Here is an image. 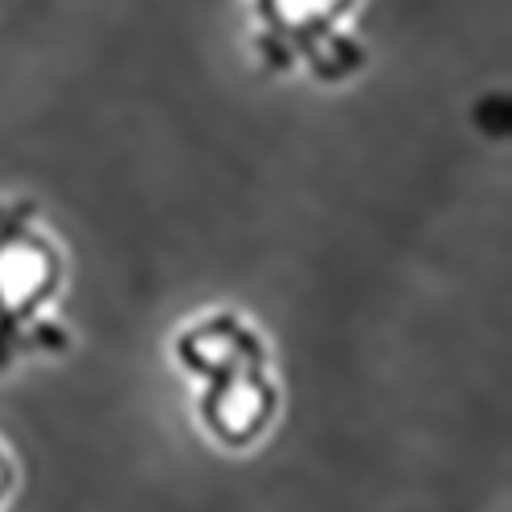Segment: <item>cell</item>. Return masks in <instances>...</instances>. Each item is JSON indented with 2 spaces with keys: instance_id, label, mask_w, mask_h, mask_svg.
Wrapping results in <instances>:
<instances>
[{
  "instance_id": "cell-1",
  "label": "cell",
  "mask_w": 512,
  "mask_h": 512,
  "mask_svg": "<svg viewBox=\"0 0 512 512\" xmlns=\"http://www.w3.org/2000/svg\"><path fill=\"white\" fill-rule=\"evenodd\" d=\"M168 357L189 381L201 435L230 455L254 451L279 422L283 390L267 336L238 308L189 316L168 336Z\"/></svg>"
},
{
  "instance_id": "cell-2",
  "label": "cell",
  "mask_w": 512,
  "mask_h": 512,
  "mask_svg": "<svg viewBox=\"0 0 512 512\" xmlns=\"http://www.w3.org/2000/svg\"><path fill=\"white\" fill-rule=\"evenodd\" d=\"M66 250L33 197H0V377L74 349L62 324Z\"/></svg>"
},
{
  "instance_id": "cell-3",
  "label": "cell",
  "mask_w": 512,
  "mask_h": 512,
  "mask_svg": "<svg viewBox=\"0 0 512 512\" xmlns=\"http://www.w3.org/2000/svg\"><path fill=\"white\" fill-rule=\"evenodd\" d=\"M365 0H250V50L259 70L308 74L320 87H340L369 66L361 37Z\"/></svg>"
},
{
  "instance_id": "cell-4",
  "label": "cell",
  "mask_w": 512,
  "mask_h": 512,
  "mask_svg": "<svg viewBox=\"0 0 512 512\" xmlns=\"http://www.w3.org/2000/svg\"><path fill=\"white\" fill-rule=\"evenodd\" d=\"M13 492H17V459L5 443H0V512H5V504L13 500Z\"/></svg>"
}]
</instances>
